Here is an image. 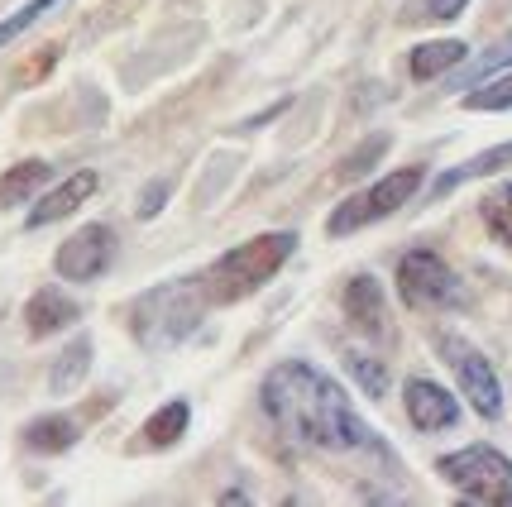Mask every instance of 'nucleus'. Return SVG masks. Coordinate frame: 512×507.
<instances>
[{"label": "nucleus", "mask_w": 512, "mask_h": 507, "mask_svg": "<svg viewBox=\"0 0 512 507\" xmlns=\"http://www.w3.org/2000/svg\"><path fill=\"white\" fill-rule=\"evenodd\" d=\"M77 436H82L77 417H63V412L34 417L29 426H24V445H29L34 455H63V450H72V445H77Z\"/></svg>", "instance_id": "nucleus-14"}, {"label": "nucleus", "mask_w": 512, "mask_h": 507, "mask_svg": "<svg viewBox=\"0 0 512 507\" xmlns=\"http://www.w3.org/2000/svg\"><path fill=\"white\" fill-rule=\"evenodd\" d=\"M173 197V182L168 177H154V182H144V192H139V221H154L158 211H163V201Z\"/></svg>", "instance_id": "nucleus-26"}, {"label": "nucleus", "mask_w": 512, "mask_h": 507, "mask_svg": "<svg viewBox=\"0 0 512 507\" xmlns=\"http://www.w3.org/2000/svg\"><path fill=\"white\" fill-rule=\"evenodd\" d=\"M96 187H101V177L91 173V168H82V173L63 177L53 192H44V197L34 201V211H29V230H44V225H58L67 221L77 206H87L91 197H96Z\"/></svg>", "instance_id": "nucleus-11"}, {"label": "nucleus", "mask_w": 512, "mask_h": 507, "mask_svg": "<svg viewBox=\"0 0 512 507\" xmlns=\"http://www.w3.org/2000/svg\"><path fill=\"white\" fill-rule=\"evenodd\" d=\"M259 402L264 412L278 421V431L292 441L326 450V455H345V450H388V445L359 421L350 407L345 388L335 383L326 369H316L307 359H278L259 383Z\"/></svg>", "instance_id": "nucleus-1"}, {"label": "nucleus", "mask_w": 512, "mask_h": 507, "mask_svg": "<svg viewBox=\"0 0 512 507\" xmlns=\"http://www.w3.org/2000/svg\"><path fill=\"white\" fill-rule=\"evenodd\" d=\"M398 292L412 311H446L465 307V283L436 249H407L398 264Z\"/></svg>", "instance_id": "nucleus-6"}, {"label": "nucleus", "mask_w": 512, "mask_h": 507, "mask_svg": "<svg viewBox=\"0 0 512 507\" xmlns=\"http://www.w3.org/2000/svg\"><path fill=\"white\" fill-rule=\"evenodd\" d=\"M292 254H297V235L292 230H268V235H254V240L225 249L221 259L197 278L206 307H230V302H245L254 292H264L283 273Z\"/></svg>", "instance_id": "nucleus-2"}, {"label": "nucleus", "mask_w": 512, "mask_h": 507, "mask_svg": "<svg viewBox=\"0 0 512 507\" xmlns=\"http://www.w3.org/2000/svg\"><path fill=\"white\" fill-rule=\"evenodd\" d=\"M498 168H512V139L508 144H493V149H484V154L465 158L460 168H450V173L436 177V187H431V197H450L455 187H465V182H474V177H489L498 173Z\"/></svg>", "instance_id": "nucleus-15"}, {"label": "nucleus", "mask_w": 512, "mask_h": 507, "mask_svg": "<svg viewBox=\"0 0 512 507\" xmlns=\"http://www.w3.org/2000/svg\"><path fill=\"white\" fill-rule=\"evenodd\" d=\"M201 316H206L201 283L197 278H173V283H158L130 302V335L149 354L173 350L178 340L197 331Z\"/></svg>", "instance_id": "nucleus-3"}, {"label": "nucleus", "mask_w": 512, "mask_h": 507, "mask_svg": "<svg viewBox=\"0 0 512 507\" xmlns=\"http://www.w3.org/2000/svg\"><path fill=\"white\" fill-rule=\"evenodd\" d=\"M187 421H192V407L182 402V397H173V402H163L154 417L144 421V445L149 450H168V445H178L182 436H187Z\"/></svg>", "instance_id": "nucleus-18"}, {"label": "nucleus", "mask_w": 512, "mask_h": 507, "mask_svg": "<svg viewBox=\"0 0 512 507\" xmlns=\"http://www.w3.org/2000/svg\"><path fill=\"white\" fill-rule=\"evenodd\" d=\"M91 354H96V345H91V335H72L67 340V350L53 359V369H48V393H77L82 383H87L91 374Z\"/></svg>", "instance_id": "nucleus-13"}, {"label": "nucleus", "mask_w": 512, "mask_h": 507, "mask_svg": "<svg viewBox=\"0 0 512 507\" xmlns=\"http://www.w3.org/2000/svg\"><path fill=\"white\" fill-rule=\"evenodd\" d=\"M436 474L469 503L512 507V460L493 445H465L455 455H441Z\"/></svg>", "instance_id": "nucleus-4"}, {"label": "nucleus", "mask_w": 512, "mask_h": 507, "mask_svg": "<svg viewBox=\"0 0 512 507\" xmlns=\"http://www.w3.org/2000/svg\"><path fill=\"white\" fill-rule=\"evenodd\" d=\"M345 369L355 374V383L364 388V397H383V393H388V364H383L379 354L350 350V354H345Z\"/></svg>", "instance_id": "nucleus-21"}, {"label": "nucleus", "mask_w": 512, "mask_h": 507, "mask_svg": "<svg viewBox=\"0 0 512 507\" xmlns=\"http://www.w3.org/2000/svg\"><path fill=\"white\" fill-rule=\"evenodd\" d=\"M417 192H422V168H393V173H383L374 187L350 192V197L340 201V206L331 211V221H326V230H331L335 240H340V235H355V230H364V225L393 216V211L407 206Z\"/></svg>", "instance_id": "nucleus-5"}, {"label": "nucleus", "mask_w": 512, "mask_h": 507, "mask_svg": "<svg viewBox=\"0 0 512 507\" xmlns=\"http://www.w3.org/2000/svg\"><path fill=\"white\" fill-rule=\"evenodd\" d=\"M479 216L489 225V235L512 254V182H498L489 197L479 201Z\"/></svg>", "instance_id": "nucleus-20"}, {"label": "nucleus", "mask_w": 512, "mask_h": 507, "mask_svg": "<svg viewBox=\"0 0 512 507\" xmlns=\"http://www.w3.org/2000/svg\"><path fill=\"white\" fill-rule=\"evenodd\" d=\"M465 5L469 0H407L398 20L402 24H450L465 15Z\"/></svg>", "instance_id": "nucleus-22"}, {"label": "nucleus", "mask_w": 512, "mask_h": 507, "mask_svg": "<svg viewBox=\"0 0 512 507\" xmlns=\"http://www.w3.org/2000/svg\"><path fill=\"white\" fill-rule=\"evenodd\" d=\"M340 307L350 316V326H355L364 340H374V345H393V321H388V292H383L379 278H369V273H359L345 283L340 292Z\"/></svg>", "instance_id": "nucleus-9"}, {"label": "nucleus", "mask_w": 512, "mask_h": 507, "mask_svg": "<svg viewBox=\"0 0 512 507\" xmlns=\"http://www.w3.org/2000/svg\"><path fill=\"white\" fill-rule=\"evenodd\" d=\"M503 63H512V29H508V34H503V39H498V44L489 48V53H484V58H479V63H469V72H465V77H460V82H455V87H460V91H469V87H474V82H479V77H489L493 67H503Z\"/></svg>", "instance_id": "nucleus-24"}, {"label": "nucleus", "mask_w": 512, "mask_h": 507, "mask_svg": "<svg viewBox=\"0 0 512 507\" xmlns=\"http://www.w3.org/2000/svg\"><path fill=\"white\" fill-rule=\"evenodd\" d=\"M53 5H58V0H24L20 10H15V15H10V20H0V48L10 44V39H20L24 29H29V24H39L48 15V10H53Z\"/></svg>", "instance_id": "nucleus-23"}, {"label": "nucleus", "mask_w": 512, "mask_h": 507, "mask_svg": "<svg viewBox=\"0 0 512 507\" xmlns=\"http://www.w3.org/2000/svg\"><path fill=\"white\" fill-rule=\"evenodd\" d=\"M383 149H388V134H374L369 144H359L355 154H350V158H345V163H340V173H345V177L369 173V168H374V163H379V158H383Z\"/></svg>", "instance_id": "nucleus-25"}, {"label": "nucleus", "mask_w": 512, "mask_h": 507, "mask_svg": "<svg viewBox=\"0 0 512 507\" xmlns=\"http://www.w3.org/2000/svg\"><path fill=\"white\" fill-rule=\"evenodd\" d=\"M82 321V302L77 297H67L63 287H39L29 302H24V326H29V335L34 340H44V335H58L67 331V326H77Z\"/></svg>", "instance_id": "nucleus-12"}, {"label": "nucleus", "mask_w": 512, "mask_h": 507, "mask_svg": "<svg viewBox=\"0 0 512 507\" xmlns=\"http://www.w3.org/2000/svg\"><path fill=\"white\" fill-rule=\"evenodd\" d=\"M402 407H407V421L417 431H450L460 421V397H450L431 378H407L402 383Z\"/></svg>", "instance_id": "nucleus-10"}, {"label": "nucleus", "mask_w": 512, "mask_h": 507, "mask_svg": "<svg viewBox=\"0 0 512 507\" xmlns=\"http://www.w3.org/2000/svg\"><path fill=\"white\" fill-rule=\"evenodd\" d=\"M465 111H512V63L493 67L465 91Z\"/></svg>", "instance_id": "nucleus-19"}, {"label": "nucleus", "mask_w": 512, "mask_h": 507, "mask_svg": "<svg viewBox=\"0 0 512 507\" xmlns=\"http://www.w3.org/2000/svg\"><path fill=\"white\" fill-rule=\"evenodd\" d=\"M465 58H469V44H460V39H431V44L412 48L407 72H412L417 82H431V77H441V72H450V67H460Z\"/></svg>", "instance_id": "nucleus-17"}, {"label": "nucleus", "mask_w": 512, "mask_h": 507, "mask_svg": "<svg viewBox=\"0 0 512 507\" xmlns=\"http://www.w3.org/2000/svg\"><path fill=\"white\" fill-rule=\"evenodd\" d=\"M48 177H53V163H44V158H24V163H15L10 173H0V206H24V201H34L48 187Z\"/></svg>", "instance_id": "nucleus-16"}, {"label": "nucleus", "mask_w": 512, "mask_h": 507, "mask_svg": "<svg viewBox=\"0 0 512 507\" xmlns=\"http://www.w3.org/2000/svg\"><path fill=\"white\" fill-rule=\"evenodd\" d=\"M111 264H115V230L101 221H91L77 235H67L58 244V254H53V268L67 283H96Z\"/></svg>", "instance_id": "nucleus-8"}, {"label": "nucleus", "mask_w": 512, "mask_h": 507, "mask_svg": "<svg viewBox=\"0 0 512 507\" xmlns=\"http://www.w3.org/2000/svg\"><path fill=\"white\" fill-rule=\"evenodd\" d=\"M436 350L446 359V369L455 374L460 383V393L469 397V407L479 412V417H503V383L493 374V364L484 359V350H474L465 335H436Z\"/></svg>", "instance_id": "nucleus-7"}]
</instances>
